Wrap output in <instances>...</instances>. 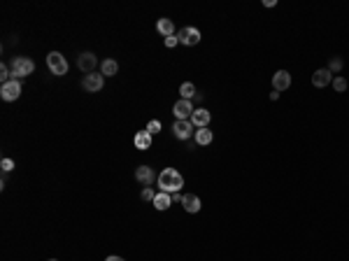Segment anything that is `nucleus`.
<instances>
[{
	"label": "nucleus",
	"mask_w": 349,
	"mask_h": 261,
	"mask_svg": "<svg viewBox=\"0 0 349 261\" xmlns=\"http://www.w3.org/2000/svg\"><path fill=\"white\" fill-rule=\"evenodd\" d=\"M156 182H158V191H168V194H177L184 187V177L177 168H163Z\"/></svg>",
	"instance_id": "f257e3e1"
},
{
	"label": "nucleus",
	"mask_w": 349,
	"mask_h": 261,
	"mask_svg": "<svg viewBox=\"0 0 349 261\" xmlns=\"http://www.w3.org/2000/svg\"><path fill=\"white\" fill-rule=\"evenodd\" d=\"M47 68L52 70V75L56 77H63L68 73V61L60 52H49L47 54Z\"/></svg>",
	"instance_id": "f03ea898"
},
{
	"label": "nucleus",
	"mask_w": 349,
	"mask_h": 261,
	"mask_svg": "<svg viewBox=\"0 0 349 261\" xmlns=\"http://www.w3.org/2000/svg\"><path fill=\"white\" fill-rule=\"evenodd\" d=\"M35 70V63L28 56H16L12 63V75L14 80H19V77H26V75H33Z\"/></svg>",
	"instance_id": "7ed1b4c3"
},
{
	"label": "nucleus",
	"mask_w": 349,
	"mask_h": 261,
	"mask_svg": "<svg viewBox=\"0 0 349 261\" xmlns=\"http://www.w3.org/2000/svg\"><path fill=\"white\" fill-rule=\"evenodd\" d=\"M172 133L177 140H188L191 135H196V126L191 124V119H177L172 124Z\"/></svg>",
	"instance_id": "20e7f679"
},
{
	"label": "nucleus",
	"mask_w": 349,
	"mask_h": 261,
	"mask_svg": "<svg viewBox=\"0 0 349 261\" xmlns=\"http://www.w3.org/2000/svg\"><path fill=\"white\" fill-rule=\"evenodd\" d=\"M19 96H21V82L14 80V77L7 82V84H2V87H0V98H2L5 103L16 101Z\"/></svg>",
	"instance_id": "39448f33"
},
{
	"label": "nucleus",
	"mask_w": 349,
	"mask_h": 261,
	"mask_svg": "<svg viewBox=\"0 0 349 261\" xmlns=\"http://www.w3.org/2000/svg\"><path fill=\"white\" fill-rule=\"evenodd\" d=\"M200 31H198V28H194V26H184L180 31V33H177V40L182 42V45H186V47H194V45H198V42H200Z\"/></svg>",
	"instance_id": "423d86ee"
},
{
	"label": "nucleus",
	"mask_w": 349,
	"mask_h": 261,
	"mask_svg": "<svg viewBox=\"0 0 349 261\" xmlns=\"http://www.w3.org/2000/svg\"><path fill=\"white\" fill-rule=\"evenodd\" d=\"M102 84H105V75H102V73L84 75V80H82V87L86 89L88 94H96V91H100Z\"/></svg>",
	"instance_id": "0eeeda50"
},
{
	"label": "nucleus",
	"mask_w": 349,
	"mask_h": 261,
	"mask_svg": "<svg viewBox=\"0 0 349 261\" xmlns=\"http://www.w3.org/2000/svg\"><path fill=\"white\" fill-rule=\"evenodd\" d=\"M96 66H98V59H96V54L91 52H84L77 56V68H80L84 75H91L96 70Z\"/></svg>",
	"instance_id": "6e6552de"
},
{
	"label": "nucleus",
	"mask_w": 349,
	"mask_h": 261,
	"mask_svg": "<svg viewBox=\"0 0 349 261\" xmlns=\"http://www.w3.org/2000/svg\"><path fill=\"white\" fill-rule=\"evenodd\" d=\"M291 87V75L286 70H277L272 75V91H286Z\"/></svg>",
	"instance_id": "1a4fd4ad"
},
{
	"label": "nucleus",
	"mask_w": 349,
	"mask_h": 261,
	"mask_svg": "<svg viewBox=\"0 0 349 261\" xmlns=\"http://www.w3.org/2000/svg\"><path fill=\"white\" fill-rule=\"evenodd\" d=\"M172 114L177 117V119H191V114H194V105H191V101L180 98V101L174 103V107H172Z\"/></svg>",
	"instance_id": "9d476101"
},
{
	"label": "nucleus",
	"mask_w": 349,
	"mask_h": 261,
	"mask_svg": "<svg viewBox=\"0 0 349 261\" xmlns=\"http://www.w3.org/2000/svg\"><path fill=\"white\" fill-rule=\"evenodd\" d=\"M312 84H314L316 89L328 87V84H333V73H330L328 68H322V70H316V73L312 75Z\"/></svg>",
	"instance_id": "9b49d317"
},
{
	"label": "nucleus",
	"mask_w": 349,
	"mask_h": 261,
	"mask_svg": "<svg viewBox=\"0 0 349 261\" xmlns=\"http://www.w3.org/2000/svg\"><path fill=\"white\" fill-rule=\"evenodd\" d=\"M210 119H212V114H210L205 107H198V110H194V114H191V124H194L196 128H208Z\"/></svg>",
	"instance_id": "f8f14e48"
},
{
	"label": "nucleus",
	"mask_w": 349,
	"mask_h": 261,
	"mask_svg": "<svg viewBox=\"0 0 349 261\" xmlns=\"http://www.w3.org/2000/svg\"><path fill=\"white\" fill-rule=\"evenodd\" d=\"M182 205H184V210H186V212H191V214L200 212V208H202L200 196H196V194H184V196H182Z\"/></svg>",
	"instance_id": "ddd939ff"
},
{
	"label": "nucleus",
	"mask_w": 349,
	"mask_h": 261,
	"mask_svg": "<svg viewBox=\"0 0 349 261\" xmlns=\"http://www.w3.org/2000/svg\"><path fill=\"white\" fill-rule=\"evenodd\" d=\"M135 180L140 182V184H144V187H149V184L156 180V175L149 166H138L135 168Z\"/></svg>",
	"instance_id": "4468645a"
},
{
	"label": "nucleus",
	"mask_w": 349,
	"mask_h": 261,
	"mask_svg": "<svg viewBox=\"0 0 349 261\" xmlns=\"http://www.w3.org/2000/svg\"><path fill=\"white\" fill-rule=\"evenodd\" d=\"M133 142H135V149H142V152H144V149L152 147V133L144 128V131H140V133L135 135Z\"/></svg>",
	"instance_id": "2eb2a0df"
},
{
	"label": "nucleus",
	"mask_w": 349,
	"mask_h": 261,
	"mask_svg": "<svg viewBox=\"0 0 349 261\" xmlns=\"http://www.w3.org/2000/svg\"><path fill=\"white\" fill-rule=\"evenodd\" d=\"M152 203H154L156 210H168L170 205H172V196H170L168 191H158V194H156V198Z\"/></svg>",
	"instance_id": "dca6fc26"
},
{
	"label": "nucleus",
	"mask_w": 349,
	"mask_h": 261,
	"mask_svg": "<svg viewBox=\"0 0 349 261\" xmlns=\"http://www.w3.org/2000/svg\"><path fill=\"white\" fill-rule=\"evenodd\" d=\"M156 31L163 35V38H170V35H174V24H172V19H158L156 21Z\"/></svg>",
	"instance_id": "f3484780"
},
{
	"label": "nucleus",
	"mask_w": 349,
	"mask_h": 261,
	"mask_svg": "<svg viewBox=\"0 0 349 261\" xmlns=\"http://www.w3.org/2000/svg\"><path fill=\"white\" fill-rule=\"evenodd\" d=\"M196 142L198 145H210V142L214 140V135H212V131L210 128H196Z\"/></svg>",
	"instance_id": "a211bd4d"
},
{
	"label": "nucleus",
	"mask_w": 349,
	"mask_h": 261,
	"mask_svg": "<svg viewBox=\"0 0 349 261\" xmlns=\"http://www.w3.org/2000/svg\"><path fill=\"white\" fill-rule=\"evenodd\" d=\"M100 73L108 75V77H114V75L119 73V63L112 61V59H105V61H102V66H100Z\"/></svg>",
	"instance_id": "6ab92c4d"
},
{
	"label": "nucleus",
	"mask_w": 349,
	"mask_h": 261,
	"mask_svg": "<svg viewBox=\"0 0 349 261\" xmlns=\"http://www.w3.org/2000/svg\"><path fill=\"white\" fill-rule=\"evenodd\" d=\"M180 94H182V98H184V101H191V98H196V94H198V91H196V87L191 84V82H184V84L180 87Z\"/></svg>",
	"instance_id": "aec40b11"
},
{
	"label": "nucleus",
	"mask_w": 349,
	"mask_h": 261,
	"mask_svg": "<svg viewBox=\"0 0 349 261\" xmlns=\"http://www.w3.org/2000/svg\"><path fill=\"white\" fill-rule=\"evenodd\" d=\"M333 89H336L338 94L347 91V80H344V77H333Z\"/></svg>",
	"instance_id": "412c9836"
},
{
	"label": "nucleus",
	"mask_w": 349,
	"mask_h": 261,
	"mask_svg": "<svg viewBox=\"0 0 349 261\" xmlns=\"http://www.w3.org/2000/svg\"><path fill=\"white\" fill-rule=\"evenodd\" d=\"M328 70L333 75L336 73H340V70H342V59H340V56H336V59H330V63H328Z\"/></svg>",
	"instance_id": "4be33fe9"
},
{
	"label": "nucleus",
	"mask_w": 349,
	"mask_h": 261,
	"mask_svg": "<svg viewBox=\"0 0 349 261\" xmlns=\"http://www.w3.org/2000/svg\"><path fill=\"white\" fill-rule=\"evenodd\" d=\"M140 198H142V201H154V198H156V191H154L152 187H144V189H142V194H140Z\"/></svg>",
	"instance_id": "5701e85b"
},
{
	"label": "nucleus",
	"mask_w": 349,
	"mask_h": 261,
	"mask_svg": "<svg viewBox=\"0 0 349 261\" xmlns=\"http://www.w3.org/2000/svg\"><path fill=\"white\" fill-rule=\"evenodd\" d=\"M10 75H12V73H10V68H7L5 63H2V66H0V80H2V84H7V82L12 80Z\"/></svg>",
	"instance_id": "b1692460"
},
{
	"label": "nucleus",
	"mask_w": 349,
	"mask_h": 261,
	"mask_svg": "<svg viewBox=\"0 0 349 261\" xmlns=\"http://www.w3.org/2000/svg\"><path fill=\"white\" fill-rule=\"evenodd\" d=\"M147 131H149L152 135L158 133V131H161V121H158V119H152V121L147 124Z\"/></svg>",
	"instance_id": "393cba45"
},
{
	"label": "nucleus",
	"mask_w": 349,
	"mask_h": 261,
	"mask_svg": "<svg viewBox=\"0 0 349 261\" xmlns=\"http://www.w3.org/2000/svg\"><path fill=\"white\" fill-rule=\"evenodd\" d=\"M0 168H2L5 173H10V170H14V161L12 159H2L0 161Z\"/></svg>",
	"instance_id": "a878e982"
},
{
	"label": "nucleus",
	"mask_w": 349,
	"mask_h": 261,
	"mask_svg": "<svg viewBox=\"0 0 349 261\" xmlns=\"http://www.w3.org/2000/svg\"><path fill=\"white\" fill-rule=\"evenodd\" d=\"M177 42H180V40H177V35H170V38H166V47L172 49L174 45H177Z\"/></svg>",
	"instance_id": "bb28decb"
},
{
	"label": "nucleus",
	"mask_w": 349,
	"mask_h": 261,
	"mask_svg": "<svg viewBox=\"0 0 349 261\" xmlns=\"http://www.w3.org/2000/svg\"><path fill=\"white\" fill-rule=\"evenodd\" d=\"M105 261H126V259H121V256H116V254H112V256H108Z\"/></svg>",
	"instance_id": "cd10ccee"
},
{
	"label": "nucleus",
	"mask_w": 349,
	"mask_h": 261,
	"mask_svg": "<svg viewBox=\"0 0 349 261\" xmlns=\"http://www.w3.org/2000/svg\"><path fill=\"white\" fill-rule=\"evenodd\" d=\"M263 5H266V7H275V5H277V0H266Z\"/></svg>",
	"instance_id": "c85d7f7f"
},
{
	"label": "nucleus",
	"mask_w": 349,
	"mask_h": 261,
	"mask_svg": "<svg viewBox=\"0 0 349 261\" xmlns=\"http://www.w3.org/2000/svg\"><path fill=\"white\" fill-rule=\"evenodd\" d=\"M172 203H182V194H172Z\"/></svg>",
	"instance_id": "c756f323"
},
{
	"label": "nucleus",
	"mask_w": 349,
	"mask_h": 261,
	"mask_svg": "<svg viewBox=\"0 0 349 261\" xmlns=\"http://www.w3.org/2000/svg\"><path fill=\"white\" fill-rule=\"evenodd\" d=\"M49 261H56V259H49Z\"/></svg>",
	"instance_id": "7c9ffc66"
}]
</instances>
